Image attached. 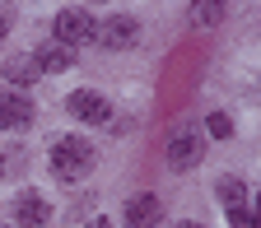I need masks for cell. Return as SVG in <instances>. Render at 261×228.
Segmentation results:
<instances>
[{
	"instance_id": "cell-1",
	"label": "cell",
	"mask_w": 261,
	"mask_h": 228,
	"mask_svg": "<svg viewBox=\"0 0 261 228\" xmlns=\"http://www.w3.org/2000/svg\"><path fill=\"white\" fill-rule=\"evenodd\" d=\"M89 168H93V145H89V140L65 135V140L51 145V173H56L61 182H75V177H84Z\"/></svg>"
},
{
	"instance_id": "cell-2",
	"label": "cell",
	"mask_w": 261,
	"mask_h": 228,
	"mask_svg": "<svg viewBox=\"0 0 261 228\" xmlns=\"http://www.w3.org/2000/svg\"><path fill=\"white\" fill-rule=\"evenodd\" d=\"M65 112H70L75 121H89V126H108L112 121V103L103 93H93V89H75L70 98H65Z\"/></svg>"
},
{
	"instance_id": "cell-3",
	"label": "cell",
	"mask_w": 261,
	"mask_h": 228,
	"mask_svg": "<svg viewBox=\"0 0 261 228\" xmlns=\"http://www.w3.org/2000/svg\"><path fill=\"white\" fill-rule=\"evenodd\" d=\"M93 28H98V23H93L89 10H61V14H56V42L75 51V47L93 42Z\"/></svg>"
},
{
	"instance_id": "cell-4",
	"label": "cell",
	"mask_w": 261,
	"mask_h": 228,
	"mask_svg": "<svg viewBox=\"0 0 261 228\" xmlns=\"http://www.w3.org/2000/svg\"><path fill=\"white\" fill-rule=\"evenodd\" d=\"M140 38V23L130 19V14H112L108 23H98L93 28V42H103L108 51H126V47H136Z\"/></svg>"
},
{
	"instance_id": "cell-5",
	"label": "cell",
	"mask_w": 261,
	"mask_h": 228,
	"mask_svg": "<svg viewBox=\"0 0 261 228\" xmlns=\"http://www.w3.org/2000/svg\"><path fill=\"white\" fill-rule=\"evenodd\" d=\"M201 154H205V140H201V130H173V140H168V168H177V173H187V168H196L201 163Z\"/></svg>"
},
{
	"instance_id": "cell-6",
	"label": "cell",
	"mask_w": 261,
	"mask_h": 228,
	"mask_svg": "<svg viewBox=\"0 0 261 228\" xmlns=\"http://www.w3.org/2000/svg\"><path fill=\"white\" fill-rule=\"evenodd\" d=\"M159 219H163V201L159 195L140 191V195L126 201V228H159Z\"/></svg>"
},
{
	"instance_id": "cell-7",
	"label": "cell",
	"mask_w": 261,
	"mask_h": 228,
	"mask_svg": "<svg viewBox=\"0 0 261 228\" xmlns=\"http://www.w3.org/2000/svg\"><path fill=\"white\" fill-rule=\"evenodd\" d=\"M14 219H19V228H47V219H51V205L42 201L38 191H23L19 201H14Z\"/></svg>"
},
{
	"instance_id": "cell-8",
	"label": "cell",
	"mask_w": 261,
	"mask_h": 228,
	"mask_svg": "<svg viewBox=\"0 0 261 228\" xmlns=\"http://www.w3.org/2000/svg\"><path fill=\"white\" fill-rule=\"evenodd\" d=\"M33 121V103L23 93H0V126L5 130H23Z\"/></svg>"
},
{
	"instance_id": "cell-9",
	"label": "cell",
	"mask_w": 261,
	"mask_h": 228,
	"mask_svg": "<svg viewBox=\"0 0 261 228\" xmlns=\"http://www.w3.org/2000/svg\"><path fill=\"white\" fill-rule=\"evenodd\" d=\"M33 61H38V70H42V75H61V70H70V65H75V51H70V47H61V42H47V47L33 51Z\"/></svg>"
},
{
	"instance_id": "cell-10",
	"label": "cell",
	"mask_w": 261,
	"mask_h": 228,
	"mask_svg": "<svg viewBox=\"0 0 261 228\" xmlns=\"http://www.w3.org/2000/svg\"><path fill=\"white\" fill-rule=\"evenodd\" d=\"M38 75H42V70H38V61H33V56H10V61H5V79H10L14 89L33 84Z\"/></svg>"
},
{
	"instance_id": "cell-11",
	"label": "cell",
	"mask_w": 261,
	"mask_h": 228,
	"mask_svg": "<svg viewBox=\"0 0 261 228\" xmlns=\"http://www.w3.org/2000/svg\"><path fill=\"white\" fill-rule=\"evenodd\" d=\"M215 195H219V205H224V210H243L247 186H243L238 177H219V182H215Z\"/></svg>"
},
{
	"instance_id": "cell-12",
	"label": "cell",
	"mask_w": 261,
	"mask_h": 228,
	"mask_svg": "<svg viewBox=\"0 0 261 228\" xmlns=\"http://www.w3.org/2000/svg\"><path fill=\"white\" fill-rule=\"evenodd\" d=\"M224 19V0H191V23L196 28H215Z\"/></svg>"
},
{
	"instance_id": "cell-13",
	"label": "cell",
	"mask_w": 261,
	"mask_h": 228,
	"mask_svg": "<svg viewBox=\"0 0 261 228\" xmlns=\"http://www.w3.org/2000/svg\"><path fill=\"white\" fill-rule=\"evenodd\" d=\"M205 126H210V135H219V140H228V135H233V121H228L224 112H215V117H210Z\"/></svg>"
},
{
	"instance_id": "cell-14",
	"label": "cell",
	"mask_w": 261,
	"mask_h": 228,
	"mask_svg": "<svg viewBox=\"0 0 261 228\" xmlns=\"http://www.w3.org/2000/svg\"><path fill=\"white\" fill-rule=\"evenodd\" d=\"M228 223H233V228H261V223H256L247 210H228Z\"/></svg>"
},
{
	"instance_id": "cell-15",
	"label": "cell",
	"mask_w": 261,
	"mask_h": 228,
	"mask_svg": "<svg viewBox=\"0 0 261 228\" xmlns=\"http://www.w3.org/2000/svg\"><path fill=\"white\" fill-rule=\"evenodd\" d=\"M5 33H10V19H5V14H0V42H5Z\"/></svg>"
},
{
	"instance_id": "cell-16",
	"label": "cell",
	"mask_w": 261,
	"mask_h": 228,
	"mask_svg": "<svg viewBox=\"0 0 261 228\" xmlns=\"http://www.w3.org/2000/svg\"><path fill=\"white\" fill-rule=\"evenodd\" d=\"M89 228H112V219H93V223H89Z\"/></svg>"
},
{
	"instance_id": "cell-17",
	"label": "cell",
	"mask_w": 261,
	"mask_h": 228,
	"mask_svg": "<svg viewBox=\"0 0 261 228\" xmlns=\"http://www.w3.org/2000/svg\"><path fill=\"white\" fill-rule=\"evenodd\" d=\"M252 219H256V223H261V195H256V214H252Z\"/></svg>"
},
{
	"instance_id": "cell-18",
	"label": "cell",
	"mask_w": 261,
	"mask_h": 228,
	"mask_svg": "<svg viewBox=\"0 0 261 228\" xmlns=\"http://www.w3.org/2000/svg\"><path fill=\"white\" fill-rule=\"evenodd\" d=\"M182 228H205V223H182Z\"/></svg>"
},
{
	"instance_id": "cell-19",
	"label": "cell",
	"mask_w": 261,
	"mask_h": 228,
	"mask_svg": "<svg viewBox=\"0 0 261 228\" xmlns=\"http://www.w3.org/2000/svg\"><path fill=\"white\" fill-rule=\"evenodd\" d=\"M0 228H5V223H0Z\"/></svg>"
}]
</instances>
